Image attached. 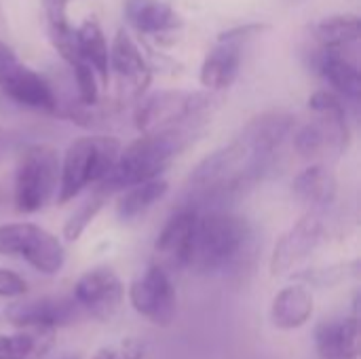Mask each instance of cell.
Instances as JSON below:
<instances>
[{
	"label": "cell",
	"instance_id": "e0dca14e",
	"mask_svg": "<svg viewBox=\"0 0 361 359\" xmlns=\"http://www.w3.org/2000/svg\"><path fill=\"white\" fill-rule=\"evenodd\" d=\"M315 300L305 284H292L281 288L271 303V324L277 330H300L313 315Z\"/></svg>",
	"mask_w": 361,
	"mask_h": 359
},
{
	"label": "cell",
	"instance_id": "8fae6325",
	"mask_svg": "<svg viewBox=\"0 0 361 359\" xmlns=\"http://www.w3.org/2000/svg\"><path fill=\"white\" fill-rule=\"evenodd\" d=\"M72 298L76 300L80 311L99 322H108L118 311L125 298V288L112 269L95 267L78 277Z\"/></svg>",
	"mask_w": 361,
	"mask_h": 359
},
{
	"label": "cell",
	"instance_id": "83f0119b",
	"mask_svg": "<svg viewBox=\"0 0 361 359\" xmlns=\"http://www.w3.org/2000/svg\"><path fill=\"white\" fill-rule=\"evenodd\" d=\"M49 34L55 47L68 42L74 36V30L68 21V0H40Z\"/></svg>",
	"mask_w": 361,
	"mask_h": 359
},
{
	"label": "cell",
	"instance_id": "5b68a950",
	"mask_svg": "<svg viewBox=\"0 0 361 359\" xmlns=\"http://www.w3.org/2000/svg\"><path fill=\"white\" fill-rule=\"evenodd\" d=\"M214 97L209 93L163 89L154 91L137 104L135 127L142 133L167 129H195L209 114Z\"/></svg>",
	"mask_w": 361,
	"mask_h": 359
},
{
	"label": "cell",
	"instance_id": "44dd1931",
	"mask_svg": "<svg viewBox=\"0 0 361 359\" xmlns=\"http://www.w3.org/2000/svg\"><path fill=\"white\" fill-rule=\"evenodd\" d=\"M294 197L309 209L326 212L336 197V180L324 165H311L300 171L292 184Z\"/></svg>",
	"mask_w": 361,
	"mask_h": 359
},
{
	"label": "cell",
	"instance_id": "8992f818",
	"mask_svg": "<svg viewBox=\"0 0 361 359\" xmlns=\"http://www.w3.org/2000/svg\"><path fill=\"white\" fill-rule=\"evenodd\" d=\"M59 154L53 146L32 144L19 154L13 180V203L21 214H36L57 193Z\"/></svg>",
	"mask_w": 361,
	"mask_h": 359
},
{
	"label": "cell",
	"instance_id": "7c38bea8",
	"mask_svg": "<svg viewBox=\"0 0 361 359\" xmlns=\"http://www.w3.org/2000/svg\"><path fill=\"white\" fill-rule=\"evenodd\" d=\"M324 239V212L309 209L281 239L271 256V275L279 277L305 262Z\"/></svg>",
	"mask_w": 361,
	"mask_h": 359
},
{
	"label": "cell",
	"instance_id": "6da1fadb",
	"mask_svg": "<svg viewBox=\"0 0 361 359\" xmlns=\"http://www.w3.org/2000/svg\"><path fill=\"white\" fill-rule=\"evenodd\" d=\"M294 129L283 110L262 112L226 146L207 154L188 176V205L224 203L252 188L271 169L275 152Z\"/></svg>",
	"mask_w": 361,
	"mask_h": 359
},
{
	"label": "cell",
	"instance_id": "7402d4cb",
	"mask_svg": "<svg viewBox=\"0 0 361 359\" xmlns=\"http://www.w3.org/2000/svg\"><path fill=\"white\" fill-rule=\"evenodd\" d=\"M74 36H76L78 53L95 70V74L99 78V85L108 87V80H110V61H108L110 59V49H108L106 36H104L99 23L95 19H87L74 30Z\"/></svg>",
	"mask_w": 361,
	"mask_h": 359
},
{
	"label": "cell",
	"instance_id": "f1b7e54d",
	"mask_svg": "<svg viewBox=\"0 0 361 359\" xmlns=\"http://www.w3.org/2000/svg\"><path fill=\"white\" fill-rule=\"evenodd\" d=\"M146 343L140 339H125L118 345L102 347L91 359H144Z\"/></svg>",
	"mask_w": 361,
	"mask_h": 359
},
{
	"label": "cell",
	"instance_id": "1f68e13d",
	"mask_svg": "<svg viewBox=\"0 0 361 359\" xmlns=\"http://www.w3.org/2000/svg\"><path fill=\"white\" fill-rule=\"evenodd\" d=\"M264 30H267L264 23H245V25H237V28H231V30L222 32L218 38H226V40H235V42L245 44V42H250L252 38L260 36Z\"/></svg>",
	"mask_w": 361,
	"mask_h": 359
},
{
	"label": "cell",
	"instance_id": "d6986e66",
	"mask_svg": "<svg viewBox=\"0 0 361 359\" xmlns=\"http://www.w3.org/2000/svg\"><path fill=\"white\" fill-rule=\"evenodd\" d=\"M315 70L328 80L334 93L357 102L361 95V74L357 63L343 49H322L315 57Z\"/></svg>",
	"mask_w": 361,
	"mask_h": 359
},
{
	"label": "cell",
	"instance_id": "9a60e30c",
	"mask_svg": "<svg viewBox=\"0 0 361 359\" xmlns=\"http://www.w3.org/2000/svg\"><path fill=\"white\" fill-rule=\"evenodd\" d=\"M108 61H110V70L118 78L121 95L125 99H137L150 85V78H152L150 66L144 53L140 51L137 42L125 30L116 32L112 47H110Z\"/></svg>",
	"mask_w": 361,
	"mask_h": 359
},
{
	"label": "cell",
	"instance_id": "d6a6232c",
	"mask_svg": "<svg viewBox=\"0 0 361 359\" xmlns=\"http://www.w3.org/2000/svg\"><path fill=\"white\" fill-rule=\"evenodd\" d=\"M17 148V135L13 131L0 129V163L6 161Z\"/></svg>",
	"mask_w": 361,
	"mask_h": 359
},
{
	"label": "cell",
	"instance_id": "ac0fdd59",
	"mask_svg": "<svg viewBox=\"0 0 361 359\" xmlns=\"http://www.w3.org/2000/svg\"><path fill=\"white\" fill-rule=\"evenodd\" d=\"M241 42L218 38L216 47L205 55L201 66V85L209 91L228 89L241 70Z\"/></svg>",
	"mask_w": 361,
	"mask_h": 359
},
{
	"label": "cell",
	"instance_id": "ba28073f",
	"mask_svg": "<svg viewBox=\"0 0 361 359\" xmlns=\"http://www.w3.org/2000/svg\"><path fill=\"white\" fill-rule=\"evenodd\" d=\"M0 91L13 99L15 104L40 110V112H57V97L51 85L25 66L17 53L0 40Z\"/></svg>",
	"mask_w": 361,
	"mask_h": 359
},
{
	"label": "cell",
	"instance_id": "484cf974",
	"mask_svg": "<svg viewBox=\"0 0 361 359\" xmlns=\"http://www.w3.org/2000/svg\"><path fill=\"white\" fill-rule=\"evenodd\" d=\"M357 275V264H332V267H319V269H307L294 275L298 284H305L307 288H334L343 284L349 277Z\"/></svg>",
	"mask_w": 361,
	"mask_h": 359
},
{
	"label": "cell",
	"instance_id": "cb8c5ba5",
	"mask_svg": "<svg viewBox=\"0 0 361 359\" xmlns=\"http://www.w3.org/2000/svg\"><path fill=\"white\" fill-rule=\"evenodd\" d=\"M311 32L322 49H347L361 38L360 17L351 13L324 17L311 28Z\"/></svg>",
	"mask_w": 361,
	"mask_h": 359
},
{
	"label": "cell",
	"instance_id": "f546056e",
	"mask_svg": "<svg viewBox=\"0 0 361 359\" xmlns=\"http://www.w3.org/2000/svg\"><path fill=\"white\" fill-rule=\"evenodd\" d=\"M309 108L315 110L317 114H322V112H347L343 97L334 91H328V89L315 91L309 97Z\"/></svg>",
	"mask_w": 361,
	"mask_h": 359
},
{
	"label": "cell",
	"instance_id": "9c48e42d",
	"mask_svg": "<svg viewBox=\"0 0 361 359\" xmlns=\"http://www.w3.org/2000/svg\"><path fill=\"white\" fill-rule=\"evenodd\" d=\"M129 303L133 311L152 326L167 328L178 313V294L171 284L169 271L161 264H150L129 286Z\"/></svg>",
	"mask_w": 361,
	"mask_h": 359
},
{
	"label": "cell",
	"instance_id": "30bf717a",
	"mask_svg": "<svg viewBox=\"0 0 361 359\" xmlns=\"http://www.w3.org/2000/svg\"><path fill=\"white\" fill-rule=\"evenodd\" d=\"M80 315V307L74 298L66 296H36L11 303L4 309V320L17 330L55 332L74 324Z\"/></svg>",
	"mask_w": 361,
	"mask_h": 359
},
{
	"label": "cell",
	"instance_id": "4dcf8cb0",
	"mask_svg": "<svg viewBox=\"0 0 361 359\" xmlns=\"http://www.w3.org/2000/svg\"><path fill=\"white\" fill-rule=\"evenodd\" d=\"M27 292V284L21 275L8 269H0V298H19Z\"/></svg>",
	"mask_w": 361,
	"mask_h": 359
},
{
	"label": "cell",
	"instance_id": "4316f807",
	"mask_svg": "<svg viewBox=\"0 0 361 359\" xmlns=\"http://www.w3.org/2000/svg\"><path fill=\"white\" fill-rule=\"evenodd\" d=\"M106 195H102L99 190L93 193V197H89L63 224V239L74 243L82 237V233L87 231V226L97 218V214L102 212V207L106 205Z\"/></svg>",
	"mask_w": 361,
	"mask_h": 359
},
{
	"label": "cell",
	"instance_id": "ffe728a7",
	"mask_svg": "<svg viewBox=\"0 0 361 359\" xmlns=\"http://www.w3.org/2000/svg\"><path fill=\"white\" fill-rule=\"evenodd\" d=\"M123 13L131 28L148 36L167 34L182 25L180 15L165 0H125Z\"/></svg>",
	"mask_w": 361,
	"mask_h": 359
},
{
	"label": "cell",
	"instance_id": "277c9868",
	"mask_svg": "<svg viewBox=\"0 0 361 359\" xmlns=\"http://www.w3.org/2000/svg\"><path fill=\"white\" fill-rule=\"evenodd\" d=\"M121 142L112 135H82L76 138L59 163L57 203L66 205L78 197L87 186L99 184L114 167Z\"/></svg>",
	"mask_w": 361,
	"mask_h": 359
},
{
	"label": "cell",
	"instance_id": "52a82bcc",
	"mask_svg": "<svg viewBox=\"0 0 361 359\" xmlns=\"http://www.w3.org/2000/svg\"><path fill=\"white\" fill-rule=\"evenodd\" d=\"M0 256L21 258L42 275H57L66 262L61 241L32 222L0 224Z\"/></svg>",
	"mask_w": 361,
	"mask_h": 359
},
{
	"label": "cell",
	"instance_id": "5bb4252c",
	"mask_svg": "<svg viewBox=\"0 0 361 359\" xmlns=\"http://www.w3.org/2000/svg\"><path fill=\"white\" fill-rule=\"evenodd\" d=\"M197 220H199V209L186 203L165 222L154 243L157 264H161L169 273L188 269Z\"/></svg>",
	"mask_w": 361,
	"mask_h": 359
},
{
	"label": "cell",
	"instance_id": "7a4b0ae2",
	"mask_svg": "<svg viewBox=\"0 0 361 359\" xmlns=\"http://www.w3.org/2000/svg\"><path fill=\"white\" fill-rule=\"evenodd\" d=\"M197 129H167L157 133H142L125 148H121L118 159L110 174L97 184L95 190L110 197L116 190H125L133 184L161 178L163 171L186 150L195 140Z\"/></svg>",
	"mask_w": 361,
	"mask_h": 359
},
{
	"label": "cell",
	"instance_id": "4fadbf2b",
	"mask_svg": "<svg viewBox=\"0 0 361 359\" xmlns=\"http://www.w3.org/2000/svg\"><path fill=\"white\" fill-rule=\"evenodd\" d=\"M349 146L347 112H322L319 118L294 133V148L302 159L341 157Z\"/></svg>",
	"mask_w": 361,
	"mask_h": 359
},
{
	"label": "cell",
	"instance_id": "d4e9b609",
	"mask_svg": "<svg viewBox=\"0 0 361 359\" xmlns=\"http://www.w3.org/2000/svg\"><path fill=\"white\" fill-rule=\"evenodd\" d=\"M53 343V332L19 330L0 336V359H42Z\"/></svg>",
	"mask_w": 361,
	"mask_h": 359
},
{
	"label": "cell",
	"instance_id": "603a6c76",
	"mask_svg": "<svg viewBox=\"0 0 361 359\" xmlns=\"http://www.w3.org/2000/svg\"><path fill=\"white\" fill-rule=\"evenodd\" d=\"M167 190H169V184L161 178L146 180V182L125 188L118 199V205H116L118 218L123 222H131V220L144 216L152 205H157L167 195Z\"/></svg>",
	"mask_w": 361,
	"mask_h": 359
},
{
	"label": "cell",
	"instance_id": "2e32d148",
	"mask_svg": "<svg viewBox=\"0 0 361 359\" xmlns=\"http://www.w3.org/2000/svg\"><path fill=\"white\" fill-rule=\"evenodd\" d=\"M315 349L322 359H355L360 353V317H332L315 328Z\"/></svg>",
	"mask_w": 361,
	"mask_h": 359
},
{
	"label": "cell",
	"instance_id": "836d02e7",
	"mask_svg": "<svg viewBox=\"0 0 361 359\" xmlns=\"http://www.w3.org/2000/svg\"><path fill=\"white\" fill-rule=\"evenodd\" d=\"M66 359H70V358H66Z\"/></svg>",
	"mask_w": 361,
	"mask_h": 359
},
{
	"label": "cell",
	"instance_id": "3957f363",
	"mask_svg": "<svg viewBox=\"0 0 361 359\" xmlns=\"http://www.w3.org/2000/svg\"><path fill=\"white\" fill-rule=\"evenodd\" d=\"M250 237L252 231L247 220L224 209L199 212L188 269L203 275L224 273L241 258Z\"/></svg>",
	"mask_w": 361,
	"mask_h": 359
}]
</instances>
